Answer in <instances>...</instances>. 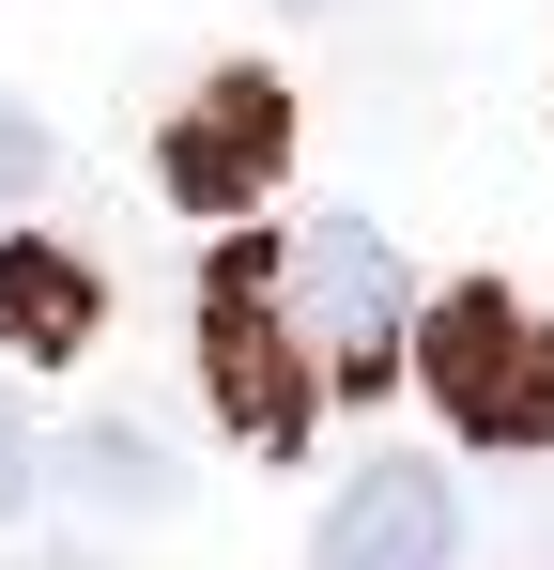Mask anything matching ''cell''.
Here are the masks:
<instances>
[{"instance_id": "cell-1", "label": "cell", "mask_w": 554, "mask_h": 570, "mask_svg": "<svg viewBox=\"0 0 554 570\" xmlns=\"http://www.w3.org/2000/svg\"><path fill=\"white\" fill-rule=\"evenodd\" d=\"M400 355H416V385L447 401L477 448H554V324L524 308V293L462 278L447 308H416V324H400Z\"/></svg>"}, {"instance_id": "cell-2", "label": "cell", "mask_w": 554, "mask_h": 570, "mask_svg": "<svg viewBox=\"0 0 554 570\" xmlns=\"http://www.w3.org/2000/svg\"><path fill=\"white\" fill-rule=\"evenodd\" d=\"M277 324H293L308 385H339V401L400 385V324H416V293H400V247H385L369 216H324L308 247H277Z\"/></svg>"}, {"instance_id": "cell-3", "label": "cell", "mask_w": 554, "mask_h": 570, "mask_svg": "<svg viewBox=\"0 0 554 570\" xmlns=\"http://www.w3.org/2000/svg\"><path fill=\"white\" fill-rule=\"evenodd\" d=\"M200 371H216V401H231L247 448L308 432V355L277 324V247H216V278H200Z\"/></svg>"}, {"instance_id": "cell-4", "label": "cell", "mask_w": 554, "mask_h": 570, "mask_svg": "<svg viewBox=\"0 0 554 570\" xmlns=\"http://www.w3.org/2000/svg\"><path fill=\"white\" fill-rule=\"evenodd\" d=\"M293 170V94H277L263 62H231V78H200L170 108V139H155V186L185 216H247V200Z\"/></svg>"}, {"instance_id": "cell-5", "label": "cell", "mask_w": 554, "mask_h": 570, "mask_svg": "<svg viewBox=\"0 0 554 570\" xmlns=\"http://www.w3.org/2000/svg\"><path fill=\"white\" fill-rule=\"evenodd\" d=\"M447 556H462V493H447V463H416V448L355 463L324 493V540H308V570H447Z\"/></svg>"}, {"instance_id": "cell-6", "label": "cell", "mask_w": 554, "mask_h": 570, "mask_svg": "<svg viewBox=\"0 0 554 570\" xmlns=\"http://www.w3.org/2000/svg\"><path fill=\"white\" fill-rule=\"evenodd\" d=\"M0 340L78 371V340H92V263L78 247H0Z\"/></svg>"}, {"instance_id": "cell-7", "label": "cell", "mask_w": 554, "mask_h": 570, "mask_svg": "<svg viewBox=\"0 0 554 570\" xmlns=\"http://www.w3.org/2000/svg\"><path fill=\"white\" fill-rule=\"evenodd\" d=\"M62 463H78L92 509H170V448H155V432H123V416H92Z\"/></svg>"}, {"instance_id": "cell-8", "label": "cell", "mask_w": 554, "mask_h": 570, "mask_svg": "<svg viewBox=\"0 0 554 570\" xmlns=\"http://www.w3.org/2000/svg\"><path fill=\"white\" fill-rule=\"evenodd\" d=\"M31 186H47V124L0 94V200H31Z\"/></svg>"}, {"instance_id": "cell-9", "label": "cell", "mask_w": 554, "mask_h": 570, "mask_svg": "<svg viewBox=\"0 0 554 570\" xmlns=\"http://www.w3.org/2000/svg\"><path fill=\"white\" fill-rule=\"evenodd\" d=\"M31 493H47V448H31V416H16V401H0V524H16V509H31Z\"/></svg>"}]
</instances>
